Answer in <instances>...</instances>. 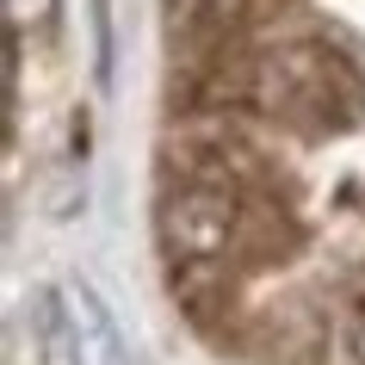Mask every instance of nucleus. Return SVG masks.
<instances>
[{
    "label": "nucleus",
    "mask_w": 365,
    "mask_h": 365,
    "mask_svg": "<svg viewBox=\"0 0 365 365\" xmlns=\"http://www.w3.org/2000/svg\"><path fill=\"white\" fill-rule=\"evenodd\" d=\"M254 112L297 136L365 124V68L322 38H285L254 56Z\"/></svg>",
    "instance_id": "1"
},
{
    "label": "nucleus",
    "mask_w": 365,
    "mask_h": 365,
    "mask_svg": "<svg viewBox=\"0 0 365 365\" xmlns=\"http://www.w3.org/2000/svg\"><path fill=\"white\" fill-rule=\"evenodd\" d=\"M155 230H161V248H168L173 267L230 260V254H242V235H248V192L211 186V180H180L161 198Z\"/></svg>",
    "instance_id": "2"
},
{
    "label": "nucleus",
    "mask_w": 365,
    "mask_h": 365,
    "mask_svg": "<svg viewBox=\"0 0 365 365\" xmlns=\"http://www.w3.org/2000/svg\"><path fill=\"white\" fill-rule=\"evenodd\" d=\"M38 346L50 365H130L112 309L75 279H62L38 297Z\"/></svg>",
    "instance_id": "3"
},
{
    "label": "nucleus",
    "mask_w": 365,
    "mask_h": 365,
    "mask_svg": "<svg viewBox=\"0 0 365 365\" xmlns=\"http://www.w3.org/2000/svg\"><path fill=\"white\" fill-rule=\"evenodd\" d=\"M272 0H168V25H173V56H186V68L235 50L242 25L254 13H267Z\"/></svg>",
    "instance_id": "4"
},
{
    "label": "nucleus",
    "mask_w": 365,
    "mask_h": 365,
    "mask_svg": "<svg viewBox=\"0 0 365 365\" xmlns=\"http://www.w3.org/2000/svg\"><path fill=\"white\" fill-rule=\"evenodd\" d=\"M62 0H6V38H25V31H50L56 25Z\"/></svg>",
    "instance_id": "5"
},
{
    "label": "nucleus",
    "mask_w": 365,
    "mask_h": 365,
    "mask_svg": "<svg viewBox=\"0 0 365 365\" xmlns=\"http://www.w3.org/2000/svg\"><path fill=\"white\" fill-rule=\"evenodd\" d=\"M353 353H359V365H365V309H359V322H353Z\"/></svg>",
    "instance_id": "6"
}]
</instances>
